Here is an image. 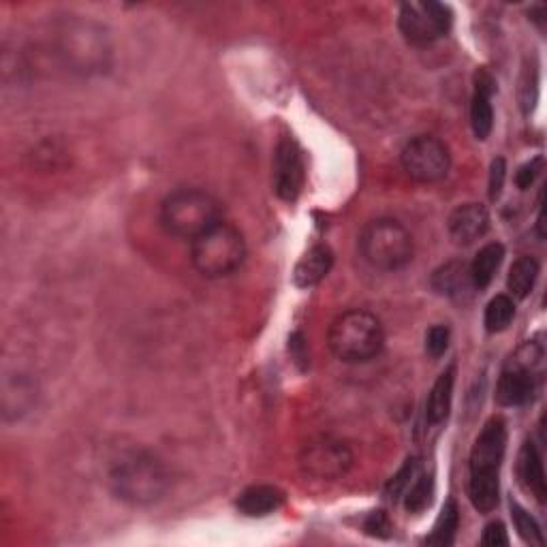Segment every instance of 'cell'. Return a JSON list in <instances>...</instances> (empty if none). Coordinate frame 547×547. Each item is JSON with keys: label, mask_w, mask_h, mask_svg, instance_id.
Instances as JSON below:
<instances>
[{"label": "cell", "mask_w": 547, "mask_h": 547, "mask_svg": "<svg viewBox=\"0 0 547 547\" xmlns=\"http://www.w3.org/2000/svg\"><path fill=\"white\" fill-rule=\"evenodd\" d=\"M458 526H460V511H458L456 500H447L441 515H439V520H436V524H434L432 535L426 539V543L436 545V547L451 545L453 539H456Z\"/></svg>", "instance_id": "cell-21"}, {"label": "cell", "mask_w": 547, "mask_h": 547, "mask_svg": "<svg viewBox=\"0 0 547 547\" xmlns=\"http://www.w3.org/2000/svg\"><path fill=\"white\" fill-rule=\"evenodd\" d=\"M244 259V233L227 221L216 223L191 242V261L203 278H227L242 268Z\"/></svg>", "instance_id": "cell-4"}, {"label": "cell", "mask_w": 547, "mask_h": 547, "mask_svg": "<svg viewBox=\"0 0 547 547\" xmlns=\"http://www.w3.org/2000/svg\"><path fill=\"white\" fill-rule=\"evenodd\" d=\"M327 347L345 364H368L385 347V332L379 317L368 310H347L338 315L327 332Z\"/></svg>", "instance_id": "cell-3"}, {"label": "cell", "mask_w": 547, "mask_h": 547, "mask_svg": "<svg viewBox=\"0 0 547 547\" xmlns=\"http://www.w3.org/2000/svg\"><path fill=\"white\" fill-rule=\"evenodd\" d=\"M451 22L453 15L447 5L432 3V0H411V3L400 5V33L411 45H419V48L447 37Z\"/></svg>", "instance_id": "cell-6"}, {"label": "cell", "mask_w": 547, "mask_h": 547, "mask_svg": "<svg viewBox=\"0 0 547 547\" xmlns=\"http://www.w3.org/2000/svg\"><path fill=\"white\" fill-rule=\"evenodd\" d=\"M503 259H505V246L498 244V242L486 244L479 250V253L475 255V261L468 265V268H471V278H473V285L477 291H483V289L490 287V283L494 280V274L498 272Z\"/></svg>", "instance_id": "cell-19"}, {"label": "cell", "mask_w": 547, "mask_h": 547, "mask_svg": "<svg viewBox=\"0 0 547 547\" xmlns=\"http://www.w3.org/2000/svg\"><path fill=\"white\" fill-rule=\"evenodd\" d=\"M364 528L368 535L385 539L392 535V520H389V515L385 511H372L364 522Z\"/></svg>", "instance_id": "cell-27"}, {"label": "cell", "mask_w": 547, "mask_h": 547, "mask_svg": "<svg viewBox=\"0 0 547 547\" xmlns=\"http://www.w3.org/2000/svg\"><path fill=\"white\" fill-rule=\"evenodd\" d=\"M221 221L223 203L195 186L171 191L161 203V227L171 238L193 242Z\"/></svg>", "instance_id": "cell-2"}, {"label": "cell", "mask_w": 547, "mask_h": 547, "mask_svg": "<svg viewBox=\"0 0 547 547\" xmlns=\"http://www.w3.org/2000/svg\"><path fill=\"white\" fill-rule=\"evenodd\" d=\"M507 451V424L503 417H492L471 451V475L479 477H500V464Z\"/></svg>", "instance_id": "cell-11"}, {"label": "cell", "mask_w": 547, "mask_h": 547, "mask_svg": "<svg viewBox=\"0 0 547 547\" xmlns=\"http://www.w3.org/2000/svg\"><path fill=\"white\" fill-rule=\"evenodd\" d=\"M449 327L447 325H434L428 330L426 334V353L432 357V359H439L447 353L449 349Z\"/></svg>", "instance_id": "cell-26"}, {"label": "cell", "mask_w": 547, "mask_h": 547, "mask_svg": "<svg viewBox=\"0 0 547 547\" xmlns=\"http://www.w3.org/2000/svg\"><path fill=\"white\" fill-rule=\"evenodd\" d=\"M481 543H483V545H509V537H507L505 524H503V522H492V524H488L486 530H483Z\"/></svg>", "instance_id": "cell-30"}, {"label": "cell", "mask_w": 547, "mask_h": 547, "mask_svg": "<svg viewBox=\"0 0 547 547\" xmlns=\"http://www.w3.org/2000/svg\"><path fill=\"white\" fill-rule=\"evenodd\" d=\"M539 278V263L533 257H520L511 265L507 289L515 300H526Z\"/></svg>", "instance_id": "cell-20"}, {"label": "cell", "mask_w": 547, "mask_h": 547, "mask_svg": "<svg viewBox=\"0 0 547 547\" xmlns=\"http://www.w3.org/2000/svg\"><path fill=\"white\" fill-rule=\"evenodd\" d=\"M511 518H513L515 530H518V535L522 537L524 543L543 545L541 526L537 524V520L533 518V515H530L522 505L513 503V500H511Z\"/></svg>", "instance_id": "cell-24"}, {"label": "cell", "mask_w": 547, "mask_h": 547, "mask_svg": "<svg viewBox=\"0 0 547 547\" xmlns=\"http://www.w3.org/2000/svg\"><path fill=\"white\" fill-rule=\"evenodd\" d=\"M453 383H456V366H449L439 379H436L426 404V419L430 426H441L447 421L453 400Z\"/></svg>", "instance_id": "cell-18"}, {"label": "cell", "mask_w": 547, "mask_h": 547, "mask_svg": "<svg viewBox=\"0 0 547 547\" xmlns=\"http://www.w3.org/2000/svg\"><path fill=\"white\" fill-rule=\"evenodd\" d=\"M518 477L526 492L533 494L539 503H545L547 488H545V471H543V458L533 441H526L522 445L520 458H518Z\"/></svg>", "instance_id": "cell-17"}, {"label": "cell", "mask_w": 547, "mask_h": 547, "mask_svg": "<svg viewBox=\"0 0 547 547\" xmlns=\"http://www.w3.org/2000/svg\"><path fill=\"white\" fill-rule=\"evenodd\" d=\"M515 317V302L509 295H496V298L490 300L486 306V317H483V323H486V330L490 334H500L505 332L511 325Z\"/></svg>", "instance_id": "cell-22"}, {"label": "cell", "mask_w": 547, "mask_h": 547, "mask_svg": "<svg viewBox=\"0 0 547 547\" xmlns=\"http://www.w3.org/2000/svg\"><path fill=\"white\" fill-rule=\"evenodd\" d=\"M417 475H419V460L409 458L404 462V466L400 468V471L387 481V486H385L387 498H392V500L402 498L406 494V490L411 488V483L417 479Z\"/></svg>", "instance_id": "cell-25"}, {"label": "cell", "mask_w": 547, "mask_h": 547, "mask_svg": "<svg viewBox=\"0 0 547 547\" xmlns=\"http://www.w3.org/2000/svg\"><path fill=\"white\" fill-rule=\"evenodd\" d=\"M334 265V253L330 250V246L325 244H317L312 246L308 253L298 261L293 270V283L295 287L300 289H308L319 285L321 280L332 272Z\"/></svg>", "instance_id": "cell-15"}, {"label": "cell", "mask_w": 547, "mask_h": 547, "mask_svg": "<svg viewBox=\"0 0 547 547\" xmlns=\"http://www.w3.org/2000/svg\"><path fill=\"white\" fill-rule=\"evenodd\" d=\"M406 176L421 184L441 182L451 169V152L434 135H417L400 154Z\"/></svg>", "instance_id": "cell-8"}, {"label": "cell", "mask_w": 547, "mask_h": 547, "mask_svg": "<svg viewBox=\"0 0 547 547\" xmlns=\"http://www.w3.org/2000/svg\"><path fill=\"white\" fill-rule=\"evenodd\" d=\"M283 505L285 492L274 486H250L236 500V507L246 518H265V515L276 513Z\"/></svg>", "instance_id": "cell-16"}, {"label": "cell", "mask_w": 547, "mask_h": 547, "mask_svg": "<svg viewBox=\"0 0 547 547\" xmlns=\"http://www.w3.org/2000/svg\"><path fill=\"white\" fill-rule=\"evenodd\" d=\"M359 253L374 270L396 272L409 265L415 255L411 231L396 218H377L359 233Z\"/></svg>", "instance_id": "cell-5"}, {"label": "cell", "mask_w": 547, "mask_h": 547, "mask_svg": "<svg viewBox=\"0 0 547 547\" xmlns=\"http://www.w3.org/2000/svg\"><path fill=\"white\" fill-rule=\"evenodd\" d=\"M496 92V80L490 71L479 69L475 73V95L471 103V127L479 142L488 139L494 129L492 97Z\"/></svg>", "instance_id": "cell-13"}, {"label": "cell", "mask_w": 547, "mask_h": 547, "mask_svg": "<svg viewBox=\"0 0 547 547\" xmlns=\"http://www.w3.org/2000/svg\"><path fill=\"white\" fill-rule=\"evenodd\" d=\"M541 347L530 345L522 347L515 359L507 364L496 385V402L500 406H522L533 398L537 389V366L541 364Z\"/></svg>", "instance_id": "cell-7"}, {"label": "cell", "mask_w": 547, "mask_h": 547, "mask_svg": "<svg viewBox=\"0 0 547 547\" xmlns=\"http://www.w3.org/2000/svg\"><path fill=\"white\" fill-rule=\"evenodd\" d=\"M300 466L304 475L321 481L342 479L353 466L351 449L330 436L310 441L300 453Z\"/></svg>", "instance_id": "cell-9"}, {"label": "cell", "mask_w": 547, "mask_h": 547, "mask_svg": "<svg viewBox=\"0 0 547 547\" xmlns=\"http://www.w3.org/2000/svg\"><path fill=\"white\" fill-rule=\"evenodd\" d=\"M432 287L443 298L464 300L475 289L471 268L464 261H449L432 274Z\"/></svg>", "instance_id": "cell-14"}, {"label": "cell", "mask_w": 547, "mask_h": 547, "mask_svg": "<svg viewBox=\"0 0 547 547\" xmlns=\"http://www.w3.org/2000/svg\"><path fill=\"white\" fill-rule=\"evenodd\" d=\"M306 184V163L295 139L283 137L274 154V193L283 201H295Z\"/></svg>", "instance_id": "cell-10"}, {"label": "cell", "mask_w": 547, "mask_h": 547, "mask_svg": "<svg viewBox=\"0 0 547 547\" xmlns=\"http://www.w3.org/2000/svg\"><path fill=\"white\" fill-rule=\"evenodd\" d=\"M447 229L453 242L468 246L490 231V212L481 203H462L449 214Z\"/></svg>", "instance_id": "cell-12"}, {"label": "cell", "mask_w": 547, "mask_h": 547, "mask_svg": "<svg viewBox=\"0 0 547 547\" xmlns=\"http://www.w3.org/2000/svg\"><path fill=\"white\" fill-rule=\"evenodd\" d=\"M505 178H507V163L505 159H494L492 161V169H490V186L488 193L490 199L496 201L500 195H503V186H505Z\"/></svg>", "instance_id": "cell-28"}, {"label": "cell", "mask_w": 547, "mask_h": 547, "mask_svg": "<svg viewBox=\"0 0 547 547\" xmlns=\"http://www.w3.org/2000/svg\"><path fill=\"white\" fill-rule=\"evenodd\" d=\"M109 488L122 503L146 507L169 490V473L165 464L150 451H129L114 462L109 471Z\"/></svg>", "instance_id": "cell-1"}, {"label": "cell", "mask_w": 547, "mask_h": 547, "mask_svg": "<svg viewBox=\"0 0 547 547\" xmlns=\"http://www.w3.org/2000/svg\"><path fill=\"white\" fill-rule=\"evenodd\" d=\"M543 167V159H533L530 163L522 165L518 169V174H515V184H518L520 191H528L530 186H533V182L537 180L539 171Z\"/></svg>", "instance_id": "cell-29"}, {"label": "cell", "mask_w": 547, "mask_h": 547, "mask_svg": "<svg viewBox=\"0 0 547 547\" xmlns=\"http://www.w3.org/2000/svg\"><path fill=\"white\" fill-rule=\"evenodd\" d=\"M434 496V481L430 475H417V479L411 483V488L404 494V507L409 513H424L432 505Z\"/></svg>", "instance_id": "cell-23"}]
</instances>
